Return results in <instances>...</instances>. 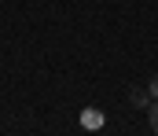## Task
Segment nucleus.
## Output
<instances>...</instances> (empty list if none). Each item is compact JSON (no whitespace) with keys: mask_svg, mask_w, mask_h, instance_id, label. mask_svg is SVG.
I'll return each instance as SVG.
<instances>
[{"mask_svg":"<svg viewBox=\"0 0 158 136\" xmlns=\"http://www.w3.org/2000/svg\"><path fill=\"white\" fill-rule=\"evenodd\" d=\"M129 103H132L136 110H147V107H151V92L147 89H132L129 92Z\"/></svg>","mask_w":158,"mask_h":136,"instance_id":"1","label":"nucleus"},{"mask_svg":"<svg viewBox=\"0 0 158 136\" xmlns=\"http://www.w3.org/2000/svg\"><path fill=\"white\" fill-rule=\"evenodd\" d=\"M81 125H85V129H99V125H103V110H85V114H81Z\"/></svg>","mask_w":158,"mask_h":136,"instance_id":"2","label":"nucleus"},{"mask_svg":"<svg viewBox=\"0 0 158 136\" xmlns=\"http://www.w3.org/2000/svg\"><path fill=\"white\" fill-rule=\"evenodd\" d=\"M147 122H151V129L158 136V99H151V107H147Z\"/></svg>","mask_w":158,"mask_h":136,"instance_id":"3","label":"nucleus"},{"mask_svg":"<svg viewBox=\"0 0 158 136\" xmlns=\"http://www.w3.org/2000/svg\"><path fill=\"white\" fill-rule=\"evenodd\" d=\"M147 92H151V99H158V74L151 77V81H147Z\"/></svg>","mask_w":158,"mask_h":136,"instance_id":"4","label":"nucleus"}]
</instances>
